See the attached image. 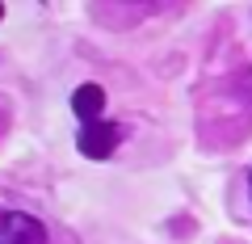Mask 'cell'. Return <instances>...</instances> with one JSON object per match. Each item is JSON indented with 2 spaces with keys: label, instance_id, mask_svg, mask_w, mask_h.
Instances as JSON below:
<instances>
[{
  "label": "cell",
  "instance_id": "1",
  "mask_svg": "<svg viewBox=\"0 0 252 244\" xmlns=\"http://www.w3.org/2000/svg\"><path fill=\"white\" fill-rule=\"evenodd\" d=\"M0 244H51L46 227L26 210H0Z\"/></svg>",
  "mask_w": 252,
  "mask_h": 244
},
{
  "label": "cell",
  "instance_id": "2",
  "mask_svg": "<svg viewBox=\"0 0 252 244\" xmlns=\"http://www.w3.org/2000/svg\"><path fill=\"white\" fill-rule=\"evenodd\" d=\"M118 143H122V127H114V122H89V127H80V156H89V160H105Z\"/></svg>",
  "mask_w": 252,
  "mask_h": 244
},
{
  "label": "cell",
  "instance_id": "3",
  "mask_svg": "<svg viewBox=\"0 0 252 244\" xmlns=\"http://www.w3.org/2000/svg\"><path fill=\"white\" fill-rule=\"evenodd\" d=\"M72 109H76V118H80V127L101 122V109H105V93H101V84H80V89L72 93Z\"/></svg>",
  "mask_w": 252,
  "mask_h": 244
},
{
  "label": "cell",
  "instance_id": "4",
  "mask_svg": "<svg viewBox=\"0 0 252 244\" xmlns=\"http://www.w3.org/2000/svg\"><path fill=\"white\" fill-rule=\"evenodd\" d=\"M248 194H252V177H248Z\"/></svg>",
  "mask_w": 252,
  "mask_h": 244
}]
</instances>
